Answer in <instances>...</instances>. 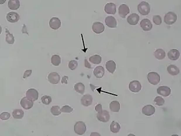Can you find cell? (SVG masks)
Returning <instances> with one entry per match:
<instances>
[{
	"instance_id": "cell-1",
	"label": "cell",
	"mask_w": 181,
	"mask_h": 136,
	"mask_svg": "<svg viewBox=\"0 0 181 136\" xmlns=\"http://www.w3.org/2000/svg\"><path fill=\"white\" fill-rule=\"evenodd\" d=\"M138 11L142 15H147L150 12V6L147 2L142 1L138 6Z\"/></svg>"
},
{
	"instance_id": "cell-2",
	"label": "cell",
	"mask_w": 181,
	"mask_h": 136,
	"mask_svg": "<svg viewBox=\"0 0 181 136\" xmlns=\"http://www.w3.org/2000/svg\"><path fill=\"white\" fill-rule=\"evenodd\" d=\"M74 132L78 135H83L87 131L86 124L82 121L76 122L74 125Z\"/></svg>"
},
{
	"instance_id": "cell-3",
	"label": "cell",
	"mask_w": 181,
	"mask_h": 136,
	"mask_svg": "<svg viewBox=\"0 0 181 136\" xmlns=\"http://www.w3.org/2000/svg\"><path fill=\"white\" fill-rule=\"evenodd\" d=\"M147 79L149 82L154 85L158 84L160 82L161 78L158 73L156 72H150L147 74Z\"/></svg>"
},
{
	"instance_id": "cell-4",
	"label": "cell",
	"mask_w": 181,
	"mask_h": 136,
	"mask_svg": "<svg viewBox=\"0 0 181 136\" xmlns=\"http://www.w3.org/2000/svg\"><path fill=\"white\" fill-rule=\"evenodd\" d=\"M177 20V15L172 12L167 13L164 16V22L167 25H172Z\"/></svg>"
},
{
	"instance_id": "cell-5",
	"label": "cell",
	"mask_w": 181,
	"mask_h": 136,
	"mask_svg": "<svg viewBox=\"0 0 181 136\" xmlns=\"http://www.w3.org/2000/svg\"><path fill=\"white\" fill-rule=\"evenodd\" d=\"M97 119L102 122H108L110 120V114L107 110H102L97 114Z\"/></svg>"
},
{
	"instance_id": "cell-6",
	"label": "cell",
	"mask_w": 181,
	"mask_h": 136,
	"mask_svg": "<svg viewBox=\"0 0 181 136\" xmlns=\"http://www.w3.org/2000/svg\"><path fill=\"white\" fill-rule=\"evenodd\" d=\"M129 90L133 93H138L141 90V84L138 81H133L129 83Z\"/></svg>"
},
{
	"instance_id": "cell-7",
	"label": "cell",
	"mask_w": 181,
	"mask_h": 136,
	"mask_svg": "<svg viewBox=\"0 0 181 136\" xmlns=\"http://www.w3.org/2000/svg\"><path fill=\"white\" fill-rule=\"evenodd\" d=\"M38 91L33 89H31L28 90L26 92V97L28 99L32 101H36L38 99Z\"/></svg>"
},
{
	"instance_id": "cell-8",
	"label": "cell",
	"mask_w": 181,
	"mask_h": 136,
	"mask_svg": "<svg viewBox=\"0 0 181 136\" xmlns=\"http://www.w3.org/2000/svg\"><path fill=\"white\" fill-rule=\"evenodd\" d=\"M49 25L53 30H58L61 26V21L58 18L53 17L50 19Z\"/></svg>"
},
{
	"instance_id": "cell-9",
	"label": "cell",
	"mask_w": 181,
	"mask_h": 136,
	"mask_svg": "<svg viewBox=\"0 0 181 136\" xmlns=\"http://www.w3.org/2000/svg\"><path fill=\"white\" fill-rule=\"evenodd\" d=\"M48 80L52 84H58L61 80V77L58 73L51 72L48 76Z\"/></svg>"
},
{
	"instance_id": "cell-10",
	"label": "cell",
	"mask_w": 181,
	"mask_h": 136,
	"mask_svg": "<svg viewBox=\"0 0 181 136\" xmlns=\"http://www.w3.org/2000/svg\"><path fill=\"white\" fill-rule=\"evenodd\" d=\"M130 12V9L128 6L125 4H123L119 7L118 13L120 17L122 18H125L126 15H127Z\"/></svg>"
},
{
	"instance_id": "cell-11",
	"label": "cell",
	"mask_w": 181,
	"mask_h": 136,
	"mask_svg": "<svg viewBox=\"0 0 181 136\" xmlns=\"http://www.w3.org/2000/svg\"><path fill=\"white\" fill-rule=\"evenodd\" d=\"M20 15L16 12H9L7 14L6 16L7 21L11 23H15L18 22L20 20Z\"/></svg>"
},
{
	"instance_id": "cell-12",
	"label": "cell",
	"mask_w": 181,
	"mask_h": 136,
	"mask_svg": "<svg viewBox=\"0 0 181 136\" xmlns=\"http://www.w3.org/2000/svg\"><path fill=\"white\" fill-rule=\"evenodd\" d=\"M20 103L22 107L26 110L31 109L33 106V101L28 99L27 97L26 98H23Z\"/></svg>"
},
{
	"instance_id": "cell-13",
	"label": "cell",
	"mask_w": 181,
	"mask_h": 136,
	"mask_svg": "<svg viewBox=\"0 0 181 136\" xmlns=\"http://www.w3.org/2000/svg\"><path fill=\"white\" fill-rule=\"evenodd\" d=\"M140 26L144 31H150L152 28V24L149 19H143L140 23Z\"/></svg>"
},
{
	"instance_id": "cell-14",
	"label": "cell",
	"mask_w": 181,
	"mask_h": 136,
	"mask_svg": "<svg viewBox=\"0 0 181 136\" xmlns=\"http://www.w3.org/2000/svg\"><path fill=\"white\" fill-rule=\"evenodd\" d=\"M142 113L146 115L150 116L155 114V108L153 105H147L144 106L142 109Z\"/></svg>"
},
{
	"instance_id": "cell-15",
	"label": "cell",
	"mask_w": 181,
	"mask_h": 136,
	"mask_svg": "<svg viewBox=\"0 0 181 136\" xmlns=\"http://www.w3.org/2000/svg\"><path fill=\"white\" fill-rule=\"evenodd\" d=\"M157 93L164 96V97H167L170 95L171 94V90L168 86H161L158 87L157 89Z\"/></svg>"
},
{
	"instance_id": "cell-16",
	"label": "cell",
	"mask_w": 181,
	"mask_h": 136,
	"mask_svg": "<svg viewBox=\"0 0 181 136\" xmlns=\"http://www.w3.org/2000/svg\"><path fill=\"white\" fill-rule=\"evenodd\" d=\"M117 6L116 5L113 3H107L104 7V11L108 14H112L114 15L116 13Z\"/></svg>"
},
{
	"instance_id": "cell-17",
	"label": "cell",
	"mask_w": 181,
	"mask_h": 136,
	"mask_svg": "<svg viewBox=\"0 0 181 136\" xmlns=\"http://www.w3.org/2000/svg\"><path fill=\"white\" fill-rule=\"evenodd\" d=\"M92 30L97 34L101 33L104 30V25L103 23L100 22L94 23L92 25Z\"/></svg>"
},
{
	"instance_id": "cell-18",
	"label": "cell",
	"mask_w": 181,
	"mask_h": 136,
	"mask_svg": "<svg viewBox=\"0 0 181 136\" xmlns=\"http://www.w3.org/2000/svg\"><path fill=\"white\" fill-rule=\"evenodd\" d=\"M139 20V16L137 13H132L130 15L127 19V23L130 25H137Z\"/></svg>"
},
{
	"instance_id": "cell-19",
	"label": "cell",
	"mask_w": 181,
	"mask_h": 136,
	"mask_svg": "<svg viewBox=\"0 0 181 136\" xmlns=\"http://www.w3.org/2000/svg\"><path fill=\"white\" fill-rule=\"evenodd\" d=\"M106 25L110 28H116L117 27V22L116 19L112 16H107L105 19Z\"/></svg>"
},
{
	"instance_id": "cell-20",
	"label": "cell",
	"mask_w": 181,
	"mask_h": 136,
	"mask_svg": "<svg viewBox=\"0 0 181 136\" xmlns=\"http://www.w3.org/2000/svg\"><path fill=\"white\" fill-rule=\"evenodd\" d=\"M93 98L90 94L84 95L81 99V103L85 106H88L92 103Z\"/></svg>"
},
{
	"instance_id": "cell-21",
	"label": "cell",
	"mask_w": 181,
	"mask_h": 136,
	"mask_svg": "<svg viewBox=\"0 0 181 136\" xmlns=\"http://www.w3.org/2000/svg\"><path fill=\"white\" fill-rule=\"evenodd\" d=\"M180 52L177 49H171L168 52V57L170 60L176 61L179 59Z\"/></svg>"
},
{
	"instance_id": "cell-22",
	"label": "cell",
	"mask_w": 181,
	"mask_h": 136,
	"mask_svg": "<svg viewBox=\"0 0 181 136\" xmlns=\"http://www.w3.org/2000/svg\"><path fill=\"white\" fill-rule=\"evenodd\" d=\"M104 73H105V71L102 66L97 67L94 70V74L97 78H101L104 75Z\"/></svg>"
},
{
	"instance_id": "cell-23",
	"label": "cell",
	"mask_w": 181,
	"mask_h": 136,
	"mask_svg": "<svg viewBox=\"0 0 181 136\" xmlns=\"http://www.w3.org/2000/svg\"><path fill=\"white\" fill-rule=\"evenodd\" d=\"M109 108L111 111L118 113L120 110V104L117 101H113L109 104Z\"/></svg>"
},
{
	"instance_id": "cell-24",
	"label": "cell",
	"mask_w": 181,
	"mask_h": 136,
	"mask_svg": "<svg viewBox=\"0 0 181 136\" xmlns=\"http://www.w3.org/2000/svg\"><path fill=\"white\" fill-rule=\"evenodd\" d=\"M167 71L172 76H176L180 73V70L177 67L174 65H168L167 67Z\"/></svg>"
},
{
	"instance_id": "cell-25",
	"label": "cell",
	"mask_w": 181,
	"mask_h": 136,
	"mask_svg": "<svg viewBox=\"0 0 181 136\" xmlns=\"http://www.w3.org/2000/svg\"><path fill=\"white\" fill-rule=\"evenodd\" d=\"M8 7L11 10H17L20 7V2L18 0H10L8 2Z\"/></svg>"
},
{
	"instance_id": "cell-26",
	"label": "cell",
	"mask_w": 181,
	"mask_h": 136,
	"mask_svg": "<svg viewBox=\"0 0 181 136\" xmlns=\"http://www.w3.org/2000/svg\"><path fill=\"white\" fill-rule=\"evenodd\" d=\"M106 68L109 72L113 73L116 70V64L113 61H109L106 63Z\"/></svg>"
},
{
	"instance_id": "cell-27",
	"label": "cell",
	"mask_w": 181,
	"mask_h": 136,
	"mask_svg": "<svg viewBox=\"0 0 181 136\" xmlns=\"http://www.w3.org/2000/svg\"><path fill=\"white\" fill-rule=\"evenodd\" d=\"M6 41L8 44H13L15 42L13 35L10 33L7 28H6Z\"/></svg>"
},
{
	"instance_id": "cell-28",
	"label": "cell",
	"mask_w": 181,
	"mask_h": 136,
	"mask_svg": "<svg viewBox=\"0 0 181 136\" xmlns=\"http://www.w3.org/2000/svg\"><path fill=\"white\" fill-rule=\"evenodd\" d=\"M155 56L158 59V60H162L165 58L166 57V52L164 50L161 49V48H159V49H157L155 53H154Z\"/></svg>"
},
{
	"instance_id": "cell-29",
	"label": "cell",
	"mask_w": 181,
	"mask_h": 136,
	"mask_svg": "<svg viewBox=\"0 0 181 136\" xmlns=\"http://www.w3.org/2000/svg\"><path fill=\"white\" fill-rule=\"evenodd\" d=\"M120 125L118 122L115 121H112L111 125H110V130L113 133H117L120 130Z\"/></svg>"
},
{
	"instance_id": "cell-30",
	"label": "cell",
	"mask_w": 181,
	"mask_h": 136,
	"mask_svg": "<svg viewBox=\"0 0 181 136\" xmlns=\"http://www.w3.org/2000/svg\"><path fill=\"white\" fill-rule=\"evenodd\" d=\"M13 117L15 119H21L24 117V111L21 109H16L13 111Z\"/></svg>"
},
{
	"instance_id": "cell-31",
	"label": "cell",
	"mask_w": 181,
	"mask_h": 136,
	"mask_svg": "<svg viewBox=\"0 0 181 136\" xmlns=\"http://www.w3.org/2000/svg\"><path fill=\"white\" fill-rule=\"evenodd\" d=\"M74 90H75V91H77L79 94H83L85 92V85L83 83L79 82V83H77V84L74 85Z\"/></svg>"
},
{
	"instance_id": "cell-32",
	"label": "cell",
	"mask_w": 181,
	"mask_h": 136,
	"mask_svg": "<svg viewBox=\"0 0 181 136\" xmlns=\"http://www.w3.org/2000/svg\"><path fill=\"white\" fill-rule=\"evenodd\" d=\"M89 61L94 64H100L101 62V57L100 55H96L92 56H91L89 58Z\"/></svg>"
},
{
	"instance_id": "cell-33",
	"label": "cell",
	"mask_w": 181,
	"mask_h": 136,
	"mask_svg": "<svg viewBox=\"0 0 181 136\" xmlns=\"http://www.w3.org/2000/svg\"><path fill=\"white\" fill-rule=\"evenodd\" d=\"M51 63L54 66H59L61 63V57L58 55H54L51 57Z\"/></svg>"
},
{
	"instance_id": "cell-34",
	"label": "cell",
	"mask_w": 181,
	"mask_h": 136,
	"mask_svg": "<svg viewBox=\"0 0 181 136\" xmlns=\"http://www.w3.org/2000/svg\"><path fill=\"white\" fill-rule=\"evenodd\" d=\"M51 113L53 115L57 116L60 115L62 112L61 111V108L59 106H53L51 108Z\"/></svg>"
},
{
	"instance_id": "cell-35",
	"label": "cell",
	"mask_w": 181,
	"mask_h": 136,
	"mask_svg": "<svg viewBox=\"0 0 181 136\" xmlns=\"http://www.w3.org/2000/svg\"><path fill=\"white\" fill-rule=\"evenodd\" d=\"M41 101H42V103H44V105H49L51 102L52 99H51V98L50 96H47V95H45V96L42 97Z\"/></svg>"
},
{
	"instance_id": "cell-36",
	"label": "cell",
	"mask_w": 181,
	"mask_h": 136,
	"mask_svg": "<svg viewBox=\"0 0 181 136\" xmlns=\"http://www.w3.org/2000/svg\"><path fill=\"white\" fill-rule=\"evenodd\" d=\"M155 103L158 106H163L165 103V100L160 96H157L154 99Z\"/></svg>"
},
{
	"instance_id": "cell-37",
	"label": "cell",
	"mask_w": 181,
	"mask_h": 136,
	"mask_svg": "<svg viewBox=\"0 0 181 136\" xmlns=\"http://www.w3.org/2000/svg\"><path fill=\"white\" fill-rule=\"evenodd\" d=\"M68 66H69V68L70 69V70H74L75 69H76V68H77V66H78V62L75 60H72V61H70Z\"/></svg>"
},
{
	"instance_id": "cell-38",
	"label": "cell",
	"mask_w": 181,
	"mask_h": 136,
	"mask_svg": "<svg viewBox=\"0 0 181 136\" xmlns=\"http://www.w3.org/2000/svg\"><path fill=\"white\" fill-rule=\"evenodd\" d=\"M154 23L158 25H159L162 23V18L159 15H155L153 16Z\"/></svg>"
},
{
	"instance_id": "cell-39",
	"label": "cell",
	"mask_w": 181,
	"mask_h": 136,
	"mask_svg": "<svg viewBox=\"0 0 181 136\" xmlns=\"http://www.w3.org/2000/svg\"><path fill=\"white\" fill-rule=\"evenodd\" d=\"M11 114L8 112H3L0 115V119L3 120H7L10 119Z\"/></svg>"
},
{
	"instance_id": "cell-40",
	"label": "cell",
	"mask_w": 181,
	"mask_h": 136,
	"mask_svg": "<svg viewBox=\"0 0 181 136\" xmlns=\"http://www.w3.org/2000/svg\"><path fill=\"white\" fill-rule=\"evenodd\" d=\"M73 111V108L70 107L68 105H65L61 109V111L62 113H70Z\"/></svg>"
},
{
	"instance_id": "cell-41",
	"label": "cell",
	"mask_w": 181,
	"mask_h": 136,
	"mask_svg": "<svg viewBox=\"0 0 181 136\" xmlns=\"http://www.w3.org/2000/svg\"><path fill=\"white\" fill-rule=\"evenodd\" d=\"M32 73V70H26L24 73V76H23V78L24 79H26L27 77H29Z\"/></svg>"
},
{
	"instance_id": "cell-42",
	"label": "cell",
	"mask_w": 181,
	"mask_h": 136,
	"mask_svg": "<svg viewBox=\"0 0 181 136\" xmlns=\"http://www.w3.org/2000/svg\"><path fill=\"white\" fill-rule=\"evenodd\" d=\"M95 110L98 113L101 112L103 110H102V105L101 104H98L96 106V107H95Z\"/></svg>"
},
{
	"instance_id": "cell-43",
	"label": "cell",
	"mask_w": 181,
	"mask_h": 136,
	"mask_svg": "<svg viewBox=\"0 0 181 136\" xmlns=\"http://www.w3.org/2000/svg\"><path fill=\"white\" fill-rule=\"evenodd\" d=\"M68 81V77L66 76H64L62 79V83L64 84H67Z\"/></svg>"
},
{
	"instance_id": "cell-44",
	"label": "cell",
	"mask_w": 181,
	"mask_h": 136,
	"mask_svg": "<svg viewBox=\"0 0 181 136\" xmlns=\"http://www.w3.org/2000/svg\"><path fill=\"white\" fill-rule=\"evenodd\" d=\"M85 66L87 67V68H88V69H91V65L88 63V61L87 59H85Z\"/></svg>"
},
{
	"instance_id": "cell-45",
	"label": "cell",
	"mask_w": 181,
	"mask_h": 136,
	"mask_svg": "<svg viewBox=\"0 0 181 136\" xmlns=\"http://www.w3.org/2000/svg\"><path fill=\"white\" fill-rule=\"evenodd\" d=\"M22 32L23 33H27V35H28V32H27V27H26V26H25V24H24V25H23V30H22Z\"/></svg>"
}]
</instances>
